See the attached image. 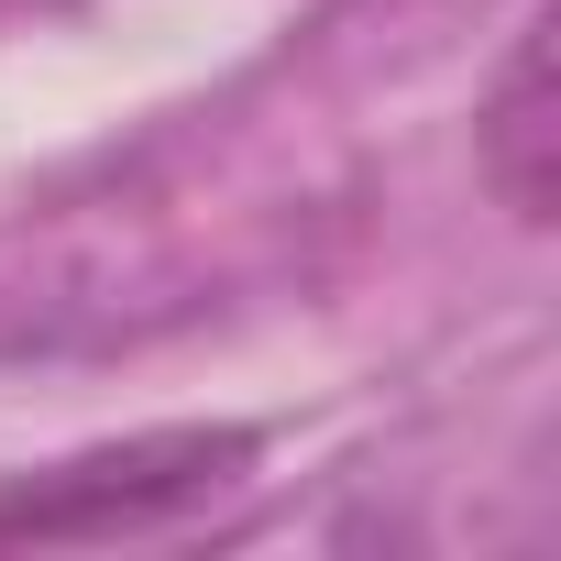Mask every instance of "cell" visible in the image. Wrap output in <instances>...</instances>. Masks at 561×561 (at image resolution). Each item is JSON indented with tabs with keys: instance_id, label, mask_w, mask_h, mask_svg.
<instances>
[{
	"instance_id": "6da1fadb",
	"label": "cell",
	"mask_w": 561,
	"mask_h": 561,
	"mask_svg": "<svg viewBox=\"0 0 561 561\" xmlns=\"http://www.w3.org/2000/svg\"><path fill=\"white\" fill-rule=\"evenodd\" d=\"M253 473V430H144L78 462H45L23 484H0V539H133V528H176L209 495H231Z\"/></svg>"
},
{
	"instance_id": "7a4b0ae2",
	"label": "cell",
	"mask_w": 561,
	"mask_h": 561,
	"mask_svg": "<svg viewBox=\"0 0 561 561\" xmlns=\"http://www.w3.org/2000/svg\"><path fill=\"white\" fill-rule=\"evenodd\" d=\"M473 176L495 187V209L517 231H550V198H561V122H550V12L517 23L484 111H473Z\"/></svg>"
}]
</instances>
